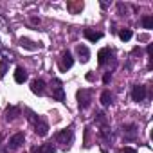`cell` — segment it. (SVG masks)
I'll list each match as a JSON object with an SVG mask.
<instances>
[{"instance_id":"cell-1","label":"cell","mask_w":153,"mask_h":153,"mask_svg":"<svg viewBox=\"0 0 153 153\" xmlns=\"http://www.w3.org/2000/svg\"><path fill=\"white\" fill-rule=\"evenodd\" d=\"M54 139H56V142L61 144L63 148H68L70 142H72V139H74V128L68 126V128H65V130H59Z\"/></svg>"},{"instance_id":"cell-2","label":"cell","mask_w":153,"mask_h":153,"mask_svg":"<svg viewBox=\"0 0 153 153\" xmlns=\"http://www.w3.org/2000/svg\"><path fill=\"white\" fill-rule=\"evenodd\" d=\"M76 96H78V106L81 110L90 106V103H92V90L90 88H81V90H78Z\"/></svg>"},{"instance_id":"cell-3","label":"cell","mask_w":153,"mask_h":153,"mask_svg":"<svg viewBox=\"0 0 153 153\" xmlns=\"http://www.w3.org/2000/svg\"><path fill=\"white\" fill-rule=\"evenodd\" d=\"M51 94H52V99H56V101H65V88H63V83L59 81V79H52L51 81Z\"/></svg>"},{"instance_id":"cell-4","label":"cell","mask_w":153,"mask_h":153,"mask_svg":"<svg viewBox=\"0 0 153 153\" xmlns=\"http://www.w3.org/2000/svg\"><path fill=\"white\" fill-rule=\"evenodd\" d=\"M72 65H74V58H72V54H70L68 51L61 52V56H59V59H58V68H59L61 72H67Z\"/></svg>"},{"instance_id":"cell-5","label":"cell","mask_w":153,"mask_h":153,"mask_svg":"<svg viewBox=\"0 0 153 153\" xmlns=\"http://www.w3.org/2000/svg\"><path fill=\"white\" fill-rule=\"evenodd\" d=\"M33 123H34V131H36L40 137H45L47 131H49V124H47V121H45L43 117L36 115V119H34Z\"/></svg>"},{"instance_id":"cell-6","label":"cell","mask_w":153,"mask_h":153,"mask_svg":"<svg viewBox=\"0 0 153 153\" xmlns=\"http://www.w3.org/2000/svg\"><path fill=\"white\" fill-rule=\"evenodd\" d=\"M146 87L144 85H135L133 88H131V99L133 101H137V103H140V101H144L146 99Z\"/></svg>"},{"instance_id":"cell-7","label":"cell","mask_w":153,"mask_h":153,"mask_svg":"<svg viewBox=\"0 0 153 153\" xmlns=\"http://www.w3.org/2000/svg\"><path fill=\"white\" fill-rule=\"evenodd\" d=\"M24 140H25V137H24V133H22V131H20V133H15V135L9 139L7 151H15V149H18V148L24 144Z\"/></svg>"},{"instance_id":"cell-8","label":"cell","mask_w":153,"mask_h":153,"mask_svg":"<svg viewBox=\"0 0 153 153\" xmlns=\"http://www.w3.org/2000/svg\"><path fill=\"white\" fill-rule=\"evenodd\" d=\"M112 56H114V51H112L110 47H103V49L97 52V63H99V65H105V63H108V61L112 59Z\"/></svg>"},{"instance_id":"cell-9","label":"cell","mask_w":153,"mask_h":153,"mask_svg":"<svg viewBox=\"0 0 153 153\" xmlns=\"http://www.w3.org/2000/svg\"><path fill=\"white\" fill-rule=\"evenodd\" d=\"M31 90L36 96H43L45 94V81L43 79H33L31 81Z\"/></svg>"},{"instance_id":"cell-10","label":"cell","mask_w":153,"mask_h":153,"mask_svg":"<svg viewBox=\"0 0 153 153\" xmlns=\"http://www.w3.org/2000/svg\"><path fill=\"white\" fill-rule=\"evenodd\" d=\"M83 36H85L88 42L96 43V42H99V40L103 38V33H99V31H94V29H85V31H83Z\"/></svg>"},{"instance_id":"cell-11","label":"cell","mask_w":153,"mask_h":153,"mask_svg":"<svg viewBox=\"0 0 153 153\" xmlns=\"http://www.w3.org/2000/svg\"><path fill=\"white\" fill-rule=\"evenodd\" d=\"M20 106H9L7 110H6V121L7 123H11V121H15L18 115H20Z\"/></svg>"},{"instance_id":"cell-12","label":"cell","mask_w":153,"mask_h":153,"mask_svg":"<svg viewBox=\"0 0 153 153\" xmlns=\"http://www.w3.org/2000/svg\"><path fill=\"white\" fill-rule=\"evenodd\" d=\"M76 52H78V56H79V59H81L83 63H87V61L90 59V51H88L85 45H78V47H76Z\"/></svg>"},{"instance_id":"cell-13","label":"cell","mask_w":153,"mask_h":153,"mask_svg":"<svg viewBox=\"0 0 153 153\" xmlns=\"http://www.w3.org/2000/svg\"><path fill=\"white\" fill-rule=\"evenodd\" d=\"M123 133H124V137L126 139H135V135H137V128H135V124H124L123 126Z\"/></svg>"},{"instance_id":"cell-14","label":"cell","mask_w":153,"mask_h":153,"mask_svg":"<svg viewBox=\"0 0 153 153\" xmlns=\"http://www.w3.org/2000/svg\"><path fill=\"white\" fill-rule=\"evenodd\" d=\"M20 45H22L24 49H29V51H36V49L42 47L40 43H34V42L29 40V38H20Z\"/></svg>"},{"instance_id":"cell-15","label":"cell","mask_w":153,"mask_h":153,"mask_svg":"<svg viewBox=\"0 0 153 153\" xmlns=\"http://www.w3.org/2000/svg\"><path fill=\"white\" fill-rule=\"evenodd\" d=\"M15 81H16V83H20V85L27 81V72H25L22 67H18V68L15 70Z\"/></svg>"},{"instance_id":"cell-16","label":"cell","mask_w":153,"mask_h":153,"mask_svg":"<svg viewBox=\"0 0 153 153\" xmlns=\"http://www.w3.org/2000/svg\"><path fill=\"white\" fill-rule=\"evenodd\" d=\"M96 124H97L101 130L108 128V119H106V115H105L103 112H97V114H96Z\"/></svg>"},{"instance_id":"cell-17","label":"cell","mask_w":153,"mask_h":153,"mask_svg":"<svg viewBox=\"0 0 153 153\" xmlns=\"http://www.w3.org/2000/svg\"><path fill=\"white\" fill-rule=\"evenodd\" d=\"M112 101H114V96H112L108 90H105V92L101 94V105H103V106H110Z\"/></svg>"},{"instance_id":"cell-18","label":"cell","mask_w":153,"mask_h":153,"mask_svg":"<svg viewBox=\"0 0 153 153\" xmlns=\"http://www.w3.org/2000/svg\"><path fill=\"white\" fill-rule=\"evenodd\" d=\"M54 151H56V148L52 146V142H45L38 148V153H54Z\"/></svg>"},{"instance_id":"cell-19","label":"cell","mask_w":153,"mask_h":153,"mask_svg":"<svg viewBox=\"0 0 153 153\" xmlns=\"http://www.w3.org/2000/svg\"><path fill=\"white\" fill-rule=\"evenodd\" d=\"M7 68H9V63H7V59H2V61H0V79H2L4 76H6Z\"/></svg>"},{"instance_id":"cell-20","label":"cell","mask_w":153,"mask_h":153,"mask_svg":"<svg viewBox=\"0 0 153 153\" xmlns=\"http://www.w3.org/2000/svg\"><path fill=\"white\" fill-rule=\"evenodd\" d=\"M142 27L144 29H153V18L151 16H142Z\"/></svg>"},{"instance_id":"cell-21","label":"cell","mask_w":153,"mask_h":153,"mask_svg":"<svg viewBox=\"0 0 153 153\" xmlns=\"http://www.w3.org/2000/svg\"><path fill=\"white\" fill-rule=\"evenodd\" d=\"M119 38H121L123 42H128V40L131 38V31H130V29H123V31H119Z\"/></svg>"},{"instance_id":"cell-22","label":"cell","mask_w":153,"mask_h":153,"mask_svg":"<svg viewBox=\"0 0 153 153\" xmlns=\"http://www.w3.org/2000/svg\"><path fill=\"white\" fill-rule=\"evenodd\" d=\"M117 153H137V151H135L133 148H128V146H126V148H121Z\"/></svg>"},{"instance_id":"cell-23","label":"cell","mask_w":153,"mask_h":153,"mask_svg":"<svg viewBox=\"0 0 153 153\" xmlns=\"http://www.w3.org/2000/svg\"><path fill=\"white\" fill-rule=\"evenodd\" d=\"M110 78H112V74H110V72H106V74H105V76H103V83H105V85H106V83H108V81H110Z\"/></svg>"},{"instance_id":"cell-24","label":"cell","mask_w":153,"mask_h":153,"mask_svg":"<svg viewBox=\"0 0 153 153\" xmlns=\"http://www.w3.org/2000/svg\"><path fill=\"white\" fill-rule=\"evenodd\" d=\"M146 51H148V54L151 56V54H153V45H148V49H146Z\"/></svg>"},{"instance_id":"cell-25","label":"cell","mask_w":153,"mask_h":153,"mask_svg":"<svg viewBox=\"0 0 153 153\" xmlns=\"http://www.w3.org/2000/svg\"><path fill=\"white\" fill-rule=\"evenodd\" d=\"M0 153H9V151H7V148H0Z\"/></svg>"},{"instance_id":"cell-26","label":"cell","mask_w":153,"mask_h":153,"mask_svg":"<svg viewBox=\"0 0 153 153\" xmlns=\"http://www.w3.org/2000/svg\"><path fill=\"white\" fill-rule=\"evenodd\" d=\"M0 139H2V135H0Z\"/></svg>"}]
</instances>
